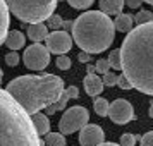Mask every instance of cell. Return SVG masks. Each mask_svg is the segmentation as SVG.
Masks as SVG:
<instances>
[{"instance_id":"27","label":"cell","mask_w":153,"mask_h":146,"mask_svg":"<svg viewBox=\"0 0 153 146\" xmlns=\"http://www.w3.org/2000/svg\"><path fill=\"white\" fill-rule=\"evenodd\" d=\"M110 62H108V59H100V60H97V72H100V74H107L108 70H110Z\"/></svg>"},{"instance_id":"26","label":"cell","mask_w":153,"mask_h":146,"mask_svg":"<svg viewBox=\"0 0 153 146\" xmlns=\"http://www.w3.org/2000/svg\"><path fill=\"white\" fill-rule=\"evenodd\" d=\"M5 64L10 67H16L19 64V53H16V50H10L9 53H5Z\"/></svg>"},{"instance_id":"6","label":"cell","mask_w":153,"mask_h":146,"mask_svg":"<svg viewBox=\"0 0 153 146\" xmlns=\"http://www.w3.org/2000/svg\"><path fill=\"white\" fill-rule=\"evenodd\" d=\"M90 120V113L84 107H71L65 110L59 122V129L64 134H72L76 131H81Z\"/></svg>"},{"instance_id":"5","label":"cell","mask_w":153,"mask_h":146,"mask_svg":"<svg viewBox=\"0 0 153 146\" xmlns=\"http://www.w3.org/2000/svg\"><path fill=\"white\" fill-rule=\"evenodd\" d=\"M59 0H7L10 12L22 22L35 24V22L48 21V17L57 9Z\"/></svg>"},{"instance_id":"32","label":"cell","mask_w":153,"mask_h":146,"mask_svg":"<svg viewBox=\"0 0 153 146\" xmlns=\"http://www.w3.org/2000/svg\"><path fill=\"white\" fill-rule=\"evenodd\" d=\"M77 59H79V62H83V64H88L91 60V53H88V52H81L79 55H77Z\"/></svg>"},{"instance_id":"19","label":"cell","mask_w":153,"mask_h":146,"mask_svg":"<svg viewBox=\"0 0 153 146\" xmlns=\"http://www.w3.org/2000/svg\"><path fill=\"white\" fill-rule=\"evenodd\" d=\"M45 143L47 146H65L64 132H48L45 136Z\"/></svg>"},{"instance_id":"36","label":"cell","mask_w":153,"mask_h":146,"mask_svg":"<svg viewBox=\"0 0 153 146\" xmlns=\"http://www.w3.org/2000/svg\"><path fill=\"white\" fill-rule=\"evenodd\" d=\"M98 146H122V145H115V143H102V145Z\"/></svg>"},{"instance_id":"35","label":"cell","mask_w":153,"mask_h":146,"mask_svg":"<svg viewBox=\"0 0 153 146\" xmlns=\"http://www.w3.org/2000/svg\"><path fill=\"white\" fill-rule=\"evenodd\" d=\"M86 69H88V72H91V74H93V72H97V64H95V65H88Z\"/></svg>"},{"instance_id":"12","label":"cell","mask_w":153,"mask_h":146,"mask_svg":"<svg viewBox=\"0 0 153 146\" xmlns=\"http://www.w3.org/2000/svg\"><path fill=\"white\" fill-rule=\"evenodd\" d=\"M83 84H84V90H86V93H88L90 96H97V95H100V93L103 91V86H105L103 79H100L95 72H93V74H91V72H88V74H86V77H84Z\"/></svg>"},{"instance_id":"38","label":"cell","mask_w":153,"mask_h":146,"mask_svg":"<svg viewBox=\"0 0 153 146\" xmlns=\"http://www.w3.org/2000/svg\"><path fill=\"white\" fill-rule=\"evenodd\" d=\"M143 2H146V4H150V5H153V0H143Z\"/></svg>"},{"instance_id":"22","label":"cell","mask_w":153,"mask_h":146,"mask_svg":"<svg viewBox=\"0 0 153 146\" xmlns=\"http://www.w3.org/2000/svg\"><path fill=\"white\" fill-rule=\"evenodd\" d=\"M136 24H145V22H152L153 21V12L150 10H139L136 17H134Z\"/></svg>"},{"instance_id":"29","label":"cell","mask_w":153,"mask_h":146,"mask_svg":"<svg viewBox=\"0 0 153 146\" xmlns=\"http://www.w3.org/2000/svg\"><path fill=\"white\" fill-rule=\"evenodd\" d=\"M119 81V76H115V72H107V74H103V83L105 86H115Z\"/></svg>"},{"instance_id":"31","label":"cell","mask_w":153,"mask_h":146,"mask_svg":"<svg viewBox=\"0 0 153 146\" xmlns=\"http://www.w3.org/2000/svg\"><path fill=\"white\" fill-rule=\"evenodd\" d=\"M141 146H153V131H150V132H146L145 136L141 138Z\"/></svg>"},{"instance_id":"17","label":"cell","mask_w":153,"mask_h":146,"mask_svg":"<svg viewBox=\"0 0 153 146\" xmlns=\"http://www.w3.org/2000/svg\"><path fill=\"white\" fill-rule=\"evenodd\" d=\"M24 35L21 31H9L7 38H5V45H7L10 50H19L24 47Z\"/></svg>"},{"instance_id":"1","label":"cell","mask_w":153,"mask_h":146,"mask_svg":"<svg viewBox=\"0 0 153 146\" xmlns=\"http://www.w3.org/2000/svg\"><path fill=\"white\" fill-rule=\"evenodd\" d=\"M120 52L122 72L138 91L153 96V21L132 28Z\"/></svg>"},{"instance_id":"28","label":"cell","mask_w":153,"mask_h":146,"mask_svg":"<svg viewBox=\"0 0 153 146\" xmlns=\"http://www.w3.org/2000/svg\"><path fill=\"white\" fill-rule=\"evenodd\" d=\"M117 86L120 88V90H131V88H134V86H132V83L129 81V77L126 76V74H120V76H119Z\"/></svg>"},{"instance_id":"23","label":"cell","mask_w":153,"mask_h":146,"mask_svg":"<svg viewBox=\"0 0 153 146\" xmlns=\"http://www.w3.org/2000/svg\"><path fill=\"white\" fill-rule=\"evenodd\" d=\"M47 24H48V28H50V29L57 31V29H60V28L64 26V21H62V17H60L59 14H52V16L48 17Z\"/></svg>"},{"instance_id":"9","label":"cell","mask_w":153,"mask_h":146,"mask_svg":"<svg viewBox=\"0 0 153 146\" xmlns=\"http://www.w3.org/2000/svg\"><path fill=\"white\" fill-rule=\"evenodd\" d=\"M72 40L74 38H71V35L67 31H53V33H50L47 36V47L52 53H57V55H64V53H67L71 48H72Z\"/></svg>"},{"instance_id":"34","label":"cell","mask_w":153,"mask_h":146,"mask_svg":"<svg viewBox=\"0 0 153 146\" xmlns=\"http://www.w3.org/2000/svg\"><path fill=\"white\" fill-rule=\"evenodd\" d=\"M74 28V22L72 21H64V29L65 31H69V29H72Z\"/></svg>"},{"instance_id":"8","label":"cell","mask_w":153,"mask_h":146,"mask_svg":"<svg viewBox=\"0 0 153 146\" xmlns=\"http://www.w3.org/2000/svg\"><path fill=\"white\" fill-rule=\"evenodd\" d=\"M108 117H110L112 122H115L119 125L127 124L129 120L134 119V110H132V105L124 100V98H119L114 103H110V108H108Z\"/></svg>"},{"instance_id":"11","label":"cell","mask_w":153,"mask_h":146,"mask_svg":"<svg viewBox=\"0 0 153 146\" xmlns=\"http://www.w3.org/2000/svg\"><path fill=\"white\" fill-rule=\"evenodd\" d=\"M71 98H79V90H77L76 86H69L55 103H52L50 107H47V115H53L57 110H64V108H67V102H69Z\"/></svg>"},{"instance_id":"7","label":"cell","mask_w":153,"mask_h":146,"mask_svg":"<svg viewBox=\"0 0 153 146\" xmlns=\"http://www.w3.org/2000/svg\"><path fill=\"white\" fill-rule=\"evenodd\" d=\"M22 62L31 70H43L50 64L48 47H43L42 43H35V45L28 47L22 55Z\"/></svg>"},{"instance_id":"2","label":"cell","mask_w":153,"mask_h":146,"mask_svg":"<svg viewBox=\"0 0 153 146\" xmlns=\"http://www.w3.org/2000/svg\"><path fill=\"white\" fill-rule=\"evenodd\" d=\"M5 90L29 115H35L42 108H47L52 103H55L65 91L64 79L53 74L19 76L12 79Z\"/></svg>"},{"instance_id":"20","label":"cell","mask_w":153,"mask_h":146,"mask_svg":"<svg viewBox=\"0 0 153 146\" xmlns=\"http://www.w3.org/2000/svg\"><path fill=\"white\" fill-rule=\"evenodd\" d=\"M93 108H95V112H97V115L105 117V115H108L110 103H108L105 98H97V100H95V103H93Z\"/></svg>"},{"instance_id":"33","label":"cell","mask_w":153,"mask_h":146,"mask_svg":"<svg viewBox=\"0 0 153 146\" xmlns=\"http://www.w3.org/2000/svg\"><path fill=\"white\" fill-rule=\"evenodd\" d=\"M126 5L131 9H139L141 5V0H126Z\"/></svg>"},{"instance_id":"24","label":"cell","mask_w":153,"mask_h":146,"mask_svg":"<svg viewBox=\"0 0 153 146\" xmlns=\"http://www.w3.org/2000/svg\"><path fill=\"white\" fill-rule=\"evenodd\" d=\"M93 2H95V0H67V4H69L71 7L79 9V10H84V9L91 7Z\"/></svg>"},{"instance_id":"4","label":"cell","mask_w":153,"mask_h":146,"mask_svg":"<svg viewBox=\"0 0 153 146\" xmlns=\"http://www.w3.org/2000/svg\"><path fill=\"white\" fill-rule=\"evenodd\" d=\"M115 24L103 10H88L74 21L72 38L77 47L88 53H100L114 42Z\"/></svg>"},{"instance_id":"18","label":"cell","mask_w":153,"mask_h":146,"mask_svg":"<svg viewBox=\"0 0 153 146\" xmlns=\"http://www.w3.org/2000/svg\"><path fill=\"white\" fill-rule=\"evenodd\" d=\"M114 24H115V29L117 31H120V33H129L132 29V17L129 14H122L120 12L115 17V22Z\"/></svg>"},{"instance_id":"13","label":"cell","mask_w":153,"mask_h":146,"mask_svg":"<svg viewBox=\"0 0 153 146\" xmlns=\"http://www.w3.org/2000/svg\"><path fill=\"white\" fill-rule=\"evenodd\" d=\"M9 14H10V7H9L7 0H0V42L2 43H5V38L9 35L7 29L10 24Z\"/></svg>"},{"instance_id":"30","label":"cell","mask_w":153,"mask_h":146,"mask_svg":"<svg viewBox=\"0 0 153 146\" xmlns=\"http://www.w3.org/2000/svg\"><path fill=\"white\" fill-rule=\"evenodd\" d=\"M120 145L122 146H134L136 145V136L134 134H122L120 136Z\"/></svg>"},{"instance_id":"10","label":"cell","mask_w":153,"mask_h":146,"mask_svg":"<svg viewBox=\"0 0 153 146\" xmlns=\"http://www.w3.org/2000/svg\"><path fill=\"white\" fill-rule=\"evenodd\" d=\"M105 139V134L100 125L86 124L79 131V145L81 146H98L102 145Z\"/></svg>"},{"instance_id":"21","label":"cell","mask_w":153,"mask_h":146,"mask_svg":"<svg viewBox=\"0 0 153 146\" xmlns=\"http://www.w3.org/2000/svg\"><path fill=\"white\" fill-rule=\"evenodd\" d=\"M108 62H110L112 69L122 70V52L120 50H114L108 53Z\"/></svg>"},{"instance_id":"15","label":"cell","mask_w":153,"mask_h":146,"mask_svg":"<svg viewBox=\"0 0 153 146\" xmlns=\"http://www.w3.org/2000/svg\"><path fill=\"white\" fill-rule=\"evenodd\" d=\"M126 0H100V9L108 16H119L124 9Z\"/></svg>"},{"instance_id":"14","label":"cell","mask_w":153,"mask_h":146,"mask_svg":"<svg viewBox=\"0 0 153 146\" xmlns=\"http://www.w3.org/2000/svg\"><path fill=\"white\" fill-rule=\"evenodd\" d=\"M28 36H29V40H33L35 43H40L43 40H47V36H48V24L35 22V24L28 26Z\"/></svg>"},{"instance_id":"16","label":"cell","mask_w":153,"mask_h":146,"mask_svg":"<svg viewBox=\"0 0 153 146\" xmlns=\"http://www.w3.org/2000/svg\"><path fill=\"white\" fill-rule=\"evenodd\" d=\"M33 117V124H35L36 131L40 136H47L50 132V122H48V115L47 113H42V112H36Z\"/></svg>"},{"instance_id":"3","label":"cell","mask_w":153,"mask_h":146,"mask_svg":"<svg viewBox=\"0 0 153 146\" xmlns=\"http://www.w3.org/2000/svg\"><path fill=\"white\" fill-rule=\"evenodd\" d=\"M0 146H42L33 117L7 90L0 91Z\"/></svg>"},{"instance_id":"37","label":"cell","mask_w":153,"mask_h":146,"mask_svg":"<svg viewBox=\"0 0 153 146\" xmlns=\"http://www.w3.org/2000/svg\"><path fill=\"white\" fill-rule=\"evenodd\" d=\"M150 117L153 119V102H152V103H150Z\"/></svg>"},{"instance_id":"25","label":"cell","mask_w":153,"mask_h":146,"mask_svg":"<svg viewBox=\"0 0 153 146\" xmlns=\"http://www.w3.org/2000/svg\"><path fill=\"white\" fill-rule=\"evenodd\" d=\"M57 69H60V70H67L71 67V59L69 57H65V55H59L57 57Z\"/></svg>"}]
</instances>
